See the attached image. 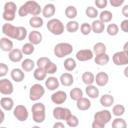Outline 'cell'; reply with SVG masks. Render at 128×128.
I'll return each instance as SVG.
<instances>
[{"label":"cell","instance_id":"cell-44","mask_svg":"<svg viewBox=\"0 0 128 128\" xmlns=\"http://www.w3.org/2000/svg\"><path fill=\"white\" fill-rule=\"evenodd\" d=\"M112 127L113 128H126L127 123H126L125 119H123L121 117H116L112 121Z\"/></svg>","mask_w":128,"mask_h":128},{"label":"cell","instance_id":"cell-45","mask_svg":"<svg viewBox=\"0 0 128 128\" xmlns=\"http://www.w3.org/2000/svg\"><path fill=\"white\" fill-rule=\"evenodd\" d=\"M85 14H86V16L87 17H89V18H92V19H95V18H97L98 17V10L95 8V7H93V6H88L87 8H86V10H85Z\"/></svg>","mask_w":128,"mask_h":128},{"label":"cell","instance_id":"cell-35","mask_svg":"<svg viewBox=\"0 0 128 128\" xmlns=\"http://www.w3.org/2000/svg\"><path fill=\"white\" fill-rule=\"evenodd\" d=\"M79 26L80 25L76 20H69L65 25V29L69 33H75L79 30Z\"/></svg>","mask_w":128,"mask_h":128},{"label":"cell","instance_id":"cell-17","mask_svg":"<svg viewBox=\"0 0 128 128\" xmlns=\"http://www.w3.org/2000/svg\"><path fill=\"white\" fill-rule=\"evenodd\" d=\"M8 57H9V60L11 62L18 63V62H21L23 60V53H22L21 49L13 48L11 51H9Z\"/></svg>","mask_w":128,"mask_h":128},{"label":"cell","instance_id":"cell-42","mask_svg":"<svg viewBox=\"0 0 128 128\" xmlns=\"http://www.w3.org/2000/svg\"><path fill=\"white\" fill-rule=\"evenodd\" d=\"M105 29H106V31H107V33H108L109 36H116L119 33V27L115 23L109 24L107 27H105Z\"/></svg>","mask_w":128,"mask_h":128},{"label":"cell","instance_id":"cell-16","mask_svg":"<svg viewBox=\"0 0 128 128\" xmlns=\"http://www.w3.org/2000/svg\"><path fill=\"white\" fill-rule=\"evenodd\" d=\"M10 76H11V79L14 82L20 83V82H22L24 80L25 73L21 68H13L11 70V72H10Z\"/></svg>","mask_w":128,"mask_h":128},{"label":"cell","instance_id":"cell-41","mask_svg":"<svg viewBox=\"0 0 128 128\" xmlns=\"http://www.w3.org/2000/svg\"><path fill=\"white\" fill-rule=\"evenodd\" d=\"M34 46H35V45H33V44L30 43V42L25 43V44L22 46V49H21L23 55H31V54H33L34 51H35V47H34Z\"/></svg>","mask_w":128,"mask_h":128},{"label":"cell","instance_id":"cell-40","mask_svg":"<svg viewBox=\"0 0 128 128\" xmlns=\"http://www.w3.org/2000/svg\"><path fill=\"white\" fill-rule=\"evenodd\" d=\"M28 36V32L27 29L23 26H17V35H16V39L18 41H22L24 40L26 37Z\"/></svg>","mask_w":128,"mask_h":128},{"label":"cell","instance_id":"cell-28","mask_svg":"<svg viewBox=\"0 0 128 128\" xmlns=\"http://www.w3.org/2000/svg\"><path fill=\"white\" fill-rule=\"evenodd\" d=\"M35 62L30 59V58H26L24 60L21 61V69L24 71V72H30L32 71L34 68H35Z\"/></svg>","mask_w":128,"mask_h":128},{"label":"cell","instance_id":"cell-50","mask_svg":"<svg viewBox=\"0 0 128 128\" xmlns=\"http://www.w3.org/2000/svg\"><path fill=\"white\" fill-rule=\"evenodd\" d=\"M94 4L97 8L99 9H104L106 8L107 4H108V0H95L94 1Z\"/></svg>","mask_w":128,"mask_h":128},{"label":"cell","instance_id":"cell-30","mask_svg":"<svg viewBox=\"0 0 128 128\" xmlns=\"http://www.w3.org/2000/svg\"><path fill=\"white\" fill-rule=\"evenodd\" d=\"M63 66H64V68H65V70L67 72H72L73 70H75V68L77 66V63H76V60L74 58L68 57V58H66L64 60Z\"/></svg>","mask_w":128,"mask_h":128},{"label":"cell","instance_id":"cell-58","mask_svg":"<svg viewBox=\"0 0 128 128\" xmlns=\"http://www.w3.org/2000/svg\"><path fill=\"white\" fill-rule=\"evenodd\" d=\"M127 71H128V67H126L125 68V70H124V74H125V76L127 77Z\"/></svg>","mask_w":128,"mask_h":128},{"label":"cell","instance_id":"cell-4","mask_svg":"<svg viewBox=\"0 0 128 128\" xmlns=\"http://www.w3.org/2000/svg\"><path fill=\"white\" fill-rule=\"evenodd\" d=\"M18 10V7L16 6V4L12 1H8L4 4L3 7V14L2 17L6 22H11L15 19L16 16V12Z\"/></svg>","mask_w":128,"mask_h":128},{"label":"cell","instance_id":"cell-43","mask_svg":"<svg viewBox=\"0 0 128 128\" xmlns=\"http://www.w3.org/2000/svg\"><path fill=\"white\" fill-rule=\"evenodd\" d=\"M65 121H66V125L69 126V127H71V128L77 127L79 125V119H78V117L75 116V115H73V114H71Z\"/></svg>","mask_w":128,"mask_h":128},{"label":"cell","instance_id":"cell-38","mask_svg":"<svg viewBox=\"0 0 128 128\" xmlns=\"http://www.w3.org/2000/svg\"><path fill=\"white\" fill-rule=\"evenodd\" d=\"M106 50H107L106 45H105L104 43H102V42H97V43H95L94 46H93V49H92L94 55H98V54L105 53Z\"/></svg>","mask_w":128,"mask_h":128},{"label":"cell","instance_id":"cell-9","mask_svg":"<svg viewBox=\"0 0 128 128\" xmlns=\"http://www.w3.org/2000/svg\"><path fill=\"white\" fill-rule=\"evenodd\" d=\"M26 9H27V12H28V15H32V16H38L40 15L41 11H42V8L40 6L39 3H37L35 0H28L24 3Z\"/></svg>","mask_w":128,"mask_h":128},{"label":"cell","instance_id":"cell-10","mask_svg":"<svg viewBox=\"0 0 128 128\" xmlns=\"http://www.w3.org/2000/svg\"><path fill=\"white\" fill-rule=\"evenodd\" d=\"M112 60L116 66H126L128 64V53L124 51L115 52L112 56Z\"/></svg>","mask_w":128,"mask_h":128},{"label":"cell","instance_id":"cell-53","mask_svg":"<svg viewBox=\"0 0 128 128\" xmlns=\"http://www.w3.org/2000/svg\"><path fill=\"white\" fill-rule=\"evenodd\" d=\"M120 29L125 32V33H128V19H124L121 23H120Z\"/></svg>","mask_w":128,"mask_h":128},{"label":"cell","instance_id":"cell-2","mask_svg":"<svg viewBox=\"0 0 128 128\" xmlns=\"http://www.w3.org/2000/svg\"><path fill=\"white\" fill-rule=\"evenodd\" d=\"M32 119L35 123H43L46 118V107L41 102H36L32 105Z\"/></svg>","mask_w":128,"mask_h":128},{"label":"cell","instance_id":"cell-18","mask_svg":"<svg viewBox=\"0 0 128 128\" xmlns=\"http://www.w3.org/2000/svg\"><path fill=\"white\" fill-rule=\"evenodd\" d=\"M55 12H56V6L53 3L46 4L42 8V11H41L43 17H45V18H52L55 15Z\"/></svg>","mask_w":128,"mask_h":128},{"label":"cell","instance_id":"cell-22","mask_svg":"<svg viewBox=\"0 0 128 128\" xmlns=\"http://www.w3.org/2000/svg\"><path fill=\"white\" fill-rule=\"evenodd\" d=\"M59 82L60 84H62L65 87H69L74 83V77L71 73L69 72H65L63 74H61L60 78H59Z\"/></svg>","mask_w":128,"mask_h":128},{"label":"cell","instance_id":"cell-32","mask_svg":"<svg viewBox=\"0 0 128 128\" xmlns=\"http://www.w3.org/2000/svg\"><path fill=\"white\" fill-rule=\"evenodd\" d=\"M77 9L75 6L73 5H69L65 8V16L69 19V20H74L77 17Z\"/></svg>","mask_w":128,"mask_h":128},{"label":"cell","instance_id":"cell-39","mask_svg":"<svg viewBox=\"0 0 128 128\" xmlns=\"http://www.w3.org/2000/svg\"><path fill=\"white\" fill-rule=\"evenodd\" d=\"M125 113V106L122 104H116L112 108V114L116 117H121Z\"/></svg>","mask_w":128,"mask_h":128},{"label":"cell","instance_id":"cell-36","mask_svg":"<svg viewBox=\"0 0 128 128\" xmlns=\"http://www.w3.org/2000/svg\"><path fill=\"white\" fill-rule=\"evenodd\" d=\"M33 76L34 78L37 80V81H43L46 79V76H47V73L45 72V70L43 68H40V67H37L34 72H33Z\"/></svg>","mask_w":128,"mask_h":128},{"label":"cell","instance_id":"cell-47","mask_svg":"<svg viewBox=\"0 0 128 128\" xmlns=\"http://www.w3.org/2000/svg\"><path fill=\"white\" fill-rule=\"evenodd\" d=\"M79 29H80V32H81V34H83V35H89L91 32H92V30H91V24H89V23H87V22H84V23H82L80 26H79Z\"/></svg>","mask_w":128,"mask_h":128},{"label":"cell","instance_id":"cell-37","mask_svg":"<svg viewBox=\"0 0 128 128\" xmlns=\"http://www.w3.org/2000/svg\"><path fill=\"white\" fill-rule=\"evenodd\" d=\"M69 95H70V98H71L72 100L77 101L78 99H80L81 97H83V91H82L81 88L75 87V88H72V89L70 90Z\"/></svg>","mask_w":128,"mask_h":128},{"label":"cell","instance_id":"cell-24","mask_svg":"<svg viewBox=\"0 0 128 128\" xmlns=\"http://www.w3.org/2000/svg\"><path fill=\"white\" fill-rule=\"evenodd\" d=\"M85 93L86 95L88 96V98H91V99H96L99 97V89L93 85V84H90V85H86V88H85Z\"/></svg>","mask_w":128,"mask_h":128},{"label":"cell","instance_id":"cell-21","mask_svg":"<svg viewBox=\"0 0 128 128\" xmlns=\"http://www.w3.org/2000/svg\"><path fill=\"white\" fill-rule=\"evenodd\" d=\"M42 39H43V36L42 34L37 31V30H33L31 31L29 34H28V40L30 43H32L33 45H38L42 42Z\"/></svg>","mask_w":128,"mask_h":128},{"label":"cell","instance_id":"cell-19","mask_svg":"<svg viewBox=\"0 0 128 128\" xmlns=\"http://www.w3.org/2000/svg\"><path fill=\"white\" fill-rule=\"evenodd\" d=\"M60 85V82H59V79L54 77V76H50L48 77L47 79H45V87L50 90V91H54L56 90Z\"/></svg>","mask_w":128,"mask_h":128},{"label":"cell","instance_id":"cell-34","mask_svg":"<svg viewBox=\"0 0 128 128\" xmlns=\"http://www.w3.org/2000/svg\"><path fill=\"white\" fill-rule=\"evenodd\" d=\"M94 78H95V75L90 72V71H85L82 76H81V79H82V82L85 84V85H90V84H93L94 83Z\"/></svg>","mask_w":128,"mask_h":128},{"label":"cell","instance_id":"cell-49","mask_svg":"<svg viewBox=\"0 0 128 128\" xmlns=\"http://www.w3.org/2000/svg\"><path fill=\"white\" fill-rule=\"evenodd\" d=\"M9 72V68H8V65L5 64V63H0V78H3L5 77Z\"/></svg>","mask_w":128,"mask_h":128},{"label":"cell","instance_id":"cell-33","mask_svg":"<svg viewBox=\"0 0 128 128\" xmlns=\"http://www.w3.org/2000/svg\"><path fill=\"white\" fill-rule=\"evenodd\" d=\"M29 25L32 28H41L43 26V19L38 15V16H32L29 19Z\"/></svg>","mask_w":128,"mask_h":128},{"label":"cell","instance_id":"cell-57","mask_svg":"<svg viewBox=\"0 0 128 128\" xmlns=\"http://www.w3.org/2000/svg\"><path fill=\"white\" fill-rule=\"evenodd\" d=\"M122 51L128 53V42H126V43L124 44V47H123V50H122Z\"/></svg>","mask_w":128,"mask_h":128},{"label":"cell","instance_id":"cell-25","mask_svg":"<svg viewBox=\"0 0 128 128\" xmlns=\"http://www.w3.org/2000/svg\"><path fill=\"white\" fill-rule=\"evenodd\" d=\"M76 107L78 108V110L86 111V110L90 109V107H91V101L89 100V98L81 97L80 99H78L76 101Z\"/></svg>","mask_w":128,"mask_h":128},{"label":"cell","instance_id":"cell-52","mask_svg":"<svg viewBox=\"0 0 128 128\" xmlns=\"http://www.w3.org/2000/svg\"><path fill=\"white\" fill-rule=\"evenodd\" d=\"M108 1H109L110 5H111L112 7H115V8L122 6L123 3L125 2V0H108Z\"/></svg>","mask_w":128,"mask_h":128},{"label":"cell","instance_id":"cell-48","mask_svg":"<svg viewBox=\"0 0 128 128\" xmlns=\"http://www.w3.org/2000/svg\"><path fill=\"white\" fill-rule=\"evenodd\" d=\"M51 60L48 58V57H40V58H38V60H37V62L35 63L36 65H37V67H40V68H45V66L50 62Z\"/></svg>","mask_w":128,"mask_h":128},{"label":"cell","instance_id":"cell-54","mask_svg":"<svg viewBox=\"0 0 128 128\" xmlns=\"http://www.w3.org/2000/svg\"><path fill=\"white\" fill-rule=\"evenodd\" d=\"M122 14L125 18H128V5H124L122 8Z\"/></svg>","mask_w":128,"mask_h":128},{"label":"cell","instance_id":"cell-5","mask_svg":"<svg viewBox=\"0 0 128 128\" xmlns=\"http://www.w3.org/2000/svg\"><path fill=\"white\" fill-rule=\"evenodd\" d=\"M47 29L53 35L59 36V35L63 34L65 27L61 20H59L57 18H50V20H48V22H47Z\"/></svg>","mask_w":128,"mask_h":128},{"label":"cell","instance_id":"cell-51","mask_svg":"<svg viewBox=\"0 0 128 128\" xmlns=\"http://www.w3.org/2000/svg\"><path fill=\"white\" fill-rule=\"evenodd\" d=\"M17 13H18V15H19L20 17H26V16L28 15L27 9H26V7H25V5H24V4H22V5L18 8Z\"/></svg>","mask_w":128,"mask_h":128},{"label":"cell","instance_id":"cell-8","mask_svg":"<svg viewBox=\"0 0 128 128\" xmlns=\"http://www.w3.org/2000/svg\"><path fill=\"white\" fill-rule=\"evenodd\" d=\"M71 110L69 108L66 107H61V106H57L53 109L52 115L54 117V119L62 121V120H66L70 115H71Z\"/></svg>","mask_w":128,"mask_h":128},{"label":"cell","instance_id":"cell-27","mask_svg":"<svg viewBox=\"0 0 128 128\" xmlns=\"http://www.w3.org/2000/svg\"><path fill=\"white\" fill-rule=\"evenodd\" d=\"M94 62L97 64V65H100V66H104L106 64L109 63L110 61V57L109 55L105 52V53H102V54H98V55H95L94 57Z\"/></svg>","mask_w":128,"mask_h":128},{"label":"cell","instance_id":"cell-59","mask_svg":"<svg viewBox=\"0 0 128 128\" xmlns=\"http://www.w3.org/2000/svg\"><path fill=\"white\" fill-rule=\"evenodd\" d=\"M49 1H55V0H49Z\"/></svg>","mask_w":128,"mask_h":128},{"label":"cell","instance_id":"cell-7","mask_svg":"<svg viewBox=\"0 0 128 128\" xmlns=\"http://www.w3.org/2000/svg\"><path fill=\"white\" fill-rule=\"evenodd\" d=\"M13 115L14 117L20 121V122H24L28 119L29 117V112L26 108V106L24 105H16L14 108H13Z\"/></svg>","mask_w":128,"mask_h":128},{"label":"cell","instance_id":"cell-46","mask_svg":"<svg viewBox=\"0 0 128 128\" xmlns=\"http://www.w3.org/2000/svg\"><path fill=\"white\" fill-rule=\"evenodd\" d=\"M57 65L54 63V62H52V61H50L46 66H45V68H44V70H45V72L47 73V74H50V75H53L54 73H56L57 72Z\"/></svg>","mask_w":128,"mask_h":128},{"label":"cell","instance_id":"cell-29","mask_svg":"<svg viewBox=\"0 0 128 128\" xmlns=\"http://www.w3.org/2000/svg\"><path fill=\"white\" fill-rule=\"evenodd\" d=\"M100 104L103 107H111L114 104V97L110 94H104L100 97Z\"/></svg>","mask_w":128,"mask_h":128},{"label":"cell","instance_id":"cell-26","mask_svg":"<svg viewBox=\"0 0 128 128\" xmlns=\"http://www.w3.org/2000/svg\"><path fill=\"white\" fill-rule=\"evenodd\" d=\"M91 30L95 34H101L105 30V23H103L99 19H96L91 23Z\"/></svg>","mask_w":128,"mask_h":128},{"label":"cell","instance_id":"cell-1","mask_svg":"<svg viewBox=\"0 0 128 128\" xmlns=\"http://www.w3.org/2000/svg\"><path fill=\"white\" fill-rule=\"evenodd\" d=\"M112 118V113L107 110H100L94 114V121L92 123V128H104L107 123L110 122Z\"/></svg>","mask_w":128,"mask_h":128},{"label":"cell","instance_id":"cell-15","mask_svg":"<svg viewBox=\"0 0 128 128\" xmlns=\"http://www.w3.org/2000/svg\"><path fill=\"white\" fill-rule=\"evenodd\" d=\"M94 82H96V85L99 86V87H104L108 84L109 82V75L106 73V72H98L96 75H95V78H94Z\"/></svg>","mask_w":128,"mask_h":128},{"label":"cell","instance_id":"cell-20","mask_svg":"<svg viewBox=\"0 0 128 128\" xmlns=\"http://www.w3.org/2000/svg\"><path fill=\"white\" fill-rule=\"evenodd\" d=\"M0 107L4 111H11L14 108V100L11 97H2L0 99Z\"/></svg>","mask_w":128,"mask_h":128},{"label":"cell","instance_id":"cell-13","mask_svg":"<svg viewBox=\"0 0 128 128\" xmlns=\"http://www.w3.org/2000/svg\"><path fill=\"white\" fill-rule=\"evenodd\" d=\"M75 57L78 61L85 62V61H89V60L93 59L94 54H93V51L90 49H81V50L76 52Z\"/></svg>","mask_w":128,"mask_h":128},{"label":"cell","instance_id":"cell-23","mask_svg":"<svg viewBox=\"0 0 128 128\" xmlns=\"http://www.w3.org/2000/svg\"><path fill=\"white\" fill-rule=\"evenodd\" d=\"M0 49L4 52H9L13 49V41L8 37L0 38Z\"/></svg>","mask_w":128,"mask_h":128},{"label":"cell","instance_id":"cell-12","mask_svg":"<svg viewBox=\"0 0 128 128\" xmlns=\"http://www.w3.org/2000/svg\"><path fill=\"white\" fill-rule=\"evenodd\" d=\"M2 33L10 38V39H16V35H17V26L12 25L10 22H6L2 25Z\"/></svg>","mask_w":128,"mask_h":128},{"label":"cell","instance_id":"cell-14","mask_svg":"<svg viewBox=\"0 0 128 128\" xmlns=\"http://www.w3.org/2000/svg\"><path fill=\"white\" fill-rule=\"evenodd\" d=\"M66 100H67V94L65 91L58 90L51 95V101L56 105H61L65 103Z\"/></svg>","mask_w":128,"mask_h":128},{"label":"cell","instance_id":"cell-55","mask_svg":"<svg viewBox=\"0 0 128 128\" xmlns=\"http://www.w3.org/2000/svg\"><path fill=\"white\" fill-rule=\"evenodd\" d=\"M53 128H65V124L63 122H61V121H58V122L54 123Z\"/></svg>","mask_w":128,"mask_h":128},{"label":"cell","instance_id":"cell-31","mask_svg":"<svg viewBox=\"0 0 128 128\" xmlns=\"http://www.w3.org/2000/svg\"><path fill=\"white\" fill-rule=\"evenodd\" d=\"M98 17H99V20L102 21L103 23H109L113 18V14L109 10H103L98 14Z\"/></svg>","mask_w":128,"mask_h":128},{"label":"cell","instance_id":"cell-3","mask_svg":"<svg viewBox=\"0 0 128 128\" xmlns=\"http://www.w3.org/2000/svg\"><path fill=\"white\" fill-rule=\"evenodd\" d=\"M53 52L57 58H64L73 52V46L68 42H60L54 46Z\"/></svg>","mask_w":128,"mask_h":128},{"label":"cell","instance_id":"cell-6","mask_svg":"<svg viewBox=\"0 0 128 128\" xmlns=\"http://www.w3.org/2000/svg\"><path fill=\"white\" fill-rule=\"evenodd\" d=\"M45 94V88L39 84V83H35L33 84L30 89H29V98L31 101H38L40 100Z\"/></svg>","mask_w":128,"mask_h":128},{"label":"cell","instance_id":"cell-56","mask_svg":"<svg viewBox=\"0 0 128 128\" xmlns=\"http://www.w3.org/2000/svg\"><path fill=\"white\" fill-rule=\"evenodd\" d=\"M4 120H5V113H4V110L0 107V125L4 122Z\"/></svg>","mask_w":128,"mask_h":128},{"label":"cell","instance_id":"cell-11","mask_svg":"<svg viewBox=\"0 0 128 128\" xmlns=\"http://www.w3.org/2000/svg\"><path fill=\"white\" fill-rule=\"evenodd\" d=\"M14 91V86L11 80H8L7 78H1L0 79V93L2 95H11Z\"/></svg>","mask_w":128,"mask_h":128}]
</instances>
